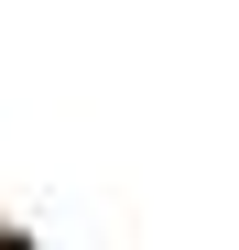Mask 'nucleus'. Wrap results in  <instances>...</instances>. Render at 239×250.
Returning a JSON list of instances; mask_svg holds the SVG:
<instances>
[{
	"label": "nucleus",
	"mask_w": 239,
	"mask_h": 250,
	"mask_svg": "<svg viewBox=\"0 0 239 250\" xmlns=\"http://www.w3.org/2000/svg\"><path fill=\"white\" fill-rule=\"evenodd\" d=\"M0 250H44V239H22V229H0Z\"/></svg>",
	"instance_id": "f257e3e1"
}]
</instances>
